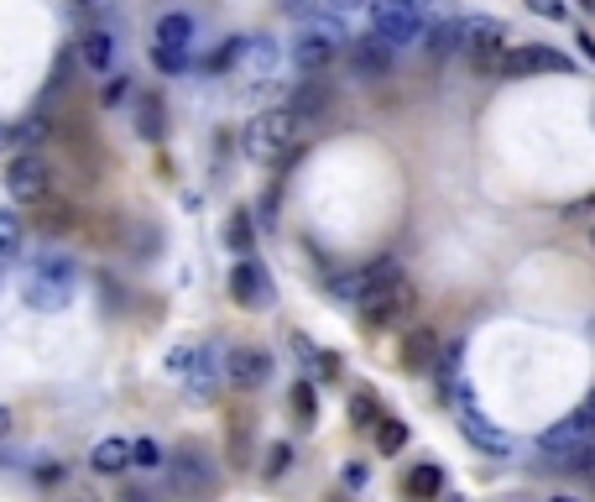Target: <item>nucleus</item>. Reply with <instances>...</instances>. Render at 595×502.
<instances>
[{"label":"nucleus","mask_w":595,"mask_h":502,"mask_svg":"<svg viewBox=\"0 0 595 502\" xmlns=\"http://www.w3.org/2000/svg\"><path fill=\"white\" fill-rule=\"evenodd\" d=\"M314 116L318 110H309V105H272V110H261L257 121L246 126V158H257V162H288L309 141V131H314Z\"/></svg>","instance_id":"1"},{"label":"nucleus","mask_w":595,"mask_h":502,"mask_svg":"<svg viewBox=\"0 0 595 502\" xmlns=\"http://www.w3.org/2000/svg\"><path fill=\"white\" fill-rule=\"evenodd\" d=\"M74 288H79V267L63 257V252H42L32 257V273H26V303L37 314H58L74 303Z\"/></svg>","instance_id":"2"},{"label":"nucleus","mask_w":595,"mask_h":502,"mask_svg":"<svg viewBox=\"0 0 595 502\" xmlns=\"http://www.w3.org/2000/svg\"><path fill=\"white\" fill-rule=\"evenodd\" d=\"M371 32L387 47H413L429 32V11L423 0H371Z\"/></svg>","instance_id":"3"},{"label":"nucleus","mask_w":595,"mask_h":502,"mask_svg":"<svg viewBox=\"0 0 595 502\" xmlns=\"http://www.w3.org/2000/svg\"><path fill=\"white\" fill-rule=\"evenodd\" d=\"M345 47V26H339L335 17H309L303 21V32L293 38V68H303V74H318L324 63H335V53Z\"/></svg>","instance_id":"4"},{"label":"nucleus","mask_w":595,"mask_h":502,"mask_svg":"<svg viewBox=\"0 0 595 502\" xmlns=\"http://www.w3.org/2000/svg\"><path fill=\"white\" fill-rule=\"evenodd\" d=\"M459 53H470L480 68H496V74H501V58L512 53V32H507V21L465 17L459 21Z\"/></svg>","instance_id":"5"},{"label":"nucleus","mask_w":595,"mask_h":502,"mask_svg":"<svg viewBox=\"0 0 595 502\" xmlns=\"http://www.w3.org/2000/svg\"><path fill=\"white\" fill-rule=\"evenodd\" d=\"M585 440H595V393L580 403L570 419H559L554 429H543L538 450H543V456H554L559 466H570V461L580 456V445H585Z\"/></svg>","instance_id":"6"},{"label":"nucleus","mask_w":595,"mask_h":502,"mask_svg":"<svg viewBox=\"0 0 595 502\" xmlns=\"http://www.w3.org/2000/svg\"><path fill=\"white\" fill-rule=\"evenodd\" d=\"M219 362H225L219 345H198V351H178V356H173V366L183 372V387H188L194 398H215L219 382H230Z\"/></svg>","instance_id":"7"},{"label":"nucleus","mask_w":595,"mask_h":502,"mask_svg":"<svg viewBox=\"0 0 595 502\" xmlns=\"http://www.w3.org/2000/svg\"><path fill=\"white\" fill-rule=\"evenodd\" d=\"M47 183H53V168H47L37 152H17V158L6 162V194L17 204L47 200Z\"/></svg>","instance_id":"8"},{"label":"nucleus","mask_w":595,"mask_h":502,"mask_svg":"<svg viewBox=\"0 0 595 502\" xmlns=\"http://www.w3.org/2000/svg\"><path fill=\"white\" fill-rule=\"evenodd\" d=\"M575 63L564 58L559 47H543V42H522V47H512L507 58H501V74L507 79H528V74H570Z\"/></svg>","instance_id":"9"},{"label":"nucleus","mask_w":595,"mask_h":502,"mask_svg":"<svg viewBox=\"0 0 595 502\" xmlns=\"http://www.w3.org/2000/svg\"><path fill=\"white\" fill-rule=\"evenodd\" d=\"M225 58L236 63L246 79H272L282 68V53H278V42H267V38H251V42H230V53Z\"/></svg>","instance_id":"10"},{"label":"nucleus","mask_w":595,"mask_h":502,"mask_svg":"<svg viewBox=\"0 0 595 502\" xmlns=\"http://www.w3.org/2000/svg\"><path fill=\"white\" fill-rule=\"evenodd\" d=\"M230 299L240 309H267L272 303V278L251 257H236V267H230Z\"/></svg>","instance_id":"11"},{"label":"nucleus","mask_w":595,"mask_h":502,"mask_svg":"<svg viewBox=\"0 0 595 502\" xmlns=\"http://www.w3.org/2000/svg\"><path fill=\"white\" fill-rule=\"evenodd\" d=\"M225 377H230V387H261V382L272 377V356L257 351V345H236L225 356Z\"/></svg>","instance_id":"12"},{"label":"nucleus","mask_w":595,"mask_h":502,"mask_svg":"<svg viewBox=\"0 0 595 502\" xmlns=\"http://www.w3.org/2000/svg\"><path fill=\"white\" fill-rule=\"evenodd\" d=\"M215 482H219L215 461H209L204 450H194V445L173 461V487H178V492H215Z\"/></svg>","instance_id":"13"},{"label":"nucleus","mask_w":595,"mask_h":502,"mask_svg":"<svg viewBox=\"0 0 595 502\" xmlns=\"http://www.w3.org/2000/svg\"><path fill=\"white\" fill-rule=\"evenodd\" d=\"M459 429H465V440L480 445L486 456H507V450H512V440H507V435H501V429L480 414L476 403H459Z\"/></svg>","instance_id":"14"},{"label":"nucleus","mask_w":595,"mask_h":502,"mask_svg":"<svg viewBox=\"0 0 595 502\" xmlns=\"http://www.w3.org/2000/svg\"><path fill=\"white\" fill-rule=\"evenodd\" d=\"M79 58L89 63V68H95V74H110V63H116V38H110V32H84L79 38Z\"/></svg>","instance_id":"15"},{"label":"nucleus","mask_w":595,"mask_h":502,"mask_svg":"<svg viewBox=\"0 0 595 502\" xmlns=\"http://www.w3.org/2000/svg\"><path fill=\"white\" fill-rule=\"evenodd\" d=\"M137 461V440H99L95 445V471H126V466Z\"/></svg>","instance_id":"16"},{"label":"nucleus","mask_w":595,"mask_h":502,"mask_svg":"<svg viewBox=\"0 0 595 502\" xmlns=\"http://www.w3.org/2000/svg\"><path fill=\"white\" fill-rule=\"evenodd\" d=\"M387 53H392V47L371 32V38H360L356 47H350V63H356L360 74H387Z\"/></svg>","instance_id":"17"},{"label":"nucleus","mask_w":595,"mask_h":502,"mask_svg":"<svg viewBox=\"0 0 595 502\" xmlns=\"http://www.w3.org/2000/svg\"><path fill=\"white\" fill-rule=\"evenodd\" d=\"M434 356H439V335H434V330H413V335L402 341V362L418 366V372L434 362Z\"/></svg>","instance_id":"18"},{"label":"nucleus","mask_w":595,"mask_h":502,"mask_svg":"<svg viewBox=\"0 0 595 502\" xmlns=\"http://www.w3.org/2000/svg\"><path fill=\"white\" fill-rule=\"evenodd\" d=\"M188 42H194V21H188V17H162L158 21V47L188 53Z\"/></svg>","instance_id":"19"},{"label":"nucleus","mask_w":595,"mask_h":502,"mask_svg":"<svg viewBox=\"0 0 595 502\" xmlns=\"http://www.w3.org/2000/svg\"><path fill=\"white\" fill-rule=\"evenodd\" d=\"M225 242H230V252L236 257H246L251 246H257V225H251V215L240 210V215H230V225H225Z\"/></svg>","instance_id":"20"},{"label":"nucleus","mask_w":595,"mask_h":502,"mask_svg":"<svg viewBox=\"0 0 595 502\" xmlns=\"http://www.w3.org/2000/svg\"><path fill=\"white\" fill-rule=\"evenodd\" d=\"M429 53H434V58L459 53V21H434V26H429Z\"/></svg>","instance_id":"21"},{"label":"nucleus","mask_w":595,"mask_h":502,"mask_svg":"<svg viewBox=\"0 0 595 502\" xmlns=\"http://www.w3.org/2000/svg\"><path fill=\"white\" fill-rule=\"evenodd\" d=\"M408 492H413V498H439V492H444V471H439V466H418L413 477H408Z\"/></svg>","instance_id":"22"},{"label":"nucleus","mask_w":595,"mask_h":502,"mask_svg":"<svg viewBox=\"0 0 595 502\" xmlns=\"http://www.w3.org/2000/svg\"><path fill=\"white\" fill-rule=\"evenodd\" d=\"M21 252V221L11 210H0V261H11Z\"/></svg>","instance_id":"23"},{"label":"nucleus","mask_w":595,"mask_h":502,"mask_svg":"<svg viewBox=\"0 0 595 502\" xmlns=\"http://www.w3.org/2000/svg\"><path fill=\"white\" fill-rule=\"evenodd\" d=\"M377 445L381 450H387V456H392V450H402V445H408V424H381V435H377Z\"/></svg>","instance_id":"24"},{"label":"nucleus","mask_w":595,"mask_h":502,"mask_svg":"<svg viewBox=\"0 0 595 502\" xmlns=\"http://www.w3.org/2000/svg\"><path fill=\"white\" fill-rule=\"evenodd\" d=\"M528 11L543 21H564V0H528Z\"/></svg>","instance_id":"25"},{"label":"nucleus","mask_w":595,"mask_h":502,"mask_svg":"<svg viewBox=\"0 0 595 502\" xmlns=\"http://www.w3.org/2000/svg\"><path fill=\"white\" fill-rule=\"evenodd\" d=\"M137 466H147V471H158V466H162L158 440H137Z\"/></svg>","instance_id":"26"},{"label":"nucleus","mask_w":595,"mask_h":502,"mask_svg":"<svg viewBox=\"0 0 595 502\" xmlns=\"http://www.w3.org/2000/svg\"><path fill=\"white\" fill-rule=\"evenodd\" d=\"M288 461H293V450H288V445H272V450H267V477L288 471Z\"/></svg>","instance_id":"27"},{"label":"nucleus","mask_w":595,"mask_h":502,"mask_svg":"<svg viewBox=\"0 0 595 502\" xmlns=\"http://www.w3.org/2000/svg\"><path fill=\"white\" fill-rule=\"evenodd\" d=\"M293 408L303 424H314V393H309V387H293Z\"/></svg>","instance_id":"28"},{"label":"nucleus","mask_w":595,"mask_h":502,"mask_svg":"<svg viewBox=\"0 0 595 502\" xmlns=\"http://www.w3.org/2000/svg\"><path fill=\"white\" fill-rule=\"evenodd\" d=\"M570 466H575V471H585V477H595V440L580 445V456H575Z\"/></svg>","instance_id":"29"},{"label":"nucleus","mask_w":595,"mask_h":502,"mask_svg":"<svg viewBox=\"0 0 595 502\" xmlns=\"http://www.w3.org/2000/svg\"><path fill=\"white\" fill-rule=\"evenodd\" d=\"M158 63L167 68V74H178L183 63H188V53H173V47H158Z\"/></svg>","instance_id":"30"},{"label":"nucleus","mask_w":595,"mask_h":502,"mask_svg":"<svg viewBox=\"0 0 595 502\" xmlns=\"http://www.w3.org/2000/svg\"><path fill=\"white\" fill-rule=\"evenodd\" d=\"M162 126H158V110H152V105H147V110H141V137H158Z\"/></svg>","instance_id":"31"},{"label":"nucleus","mask_w":595,"mask_h":502,"mask_svg":"<svg viewBox=\"0 0 595 502\" xmlns=\"http://www.w3.org/2000/svg\"><path fill=\"white\" fill-rule=\"evenodd\" d=\"M126 100V79H110L105 84V105H120Z\"/></svg>","instance_id":"32"},{"label":"nucleus","mask_w":595,"mask_h":502,"mask_svg":"<svg viewBox=\"0 0 595 502\" xmlns=\"http://www.w3.org/2000/svg\"><path fill=\"white\" fill-rule=\"evenodd\" d=\"M42 131H47V126H42V121H26V126H21V131H17V137H21V141H42Z\"/></svg>","instance_id":"33"},{"label":"nucleus","mask_w":595,"mask_h":502,"mask_svg":"<svg viewBox=\"0 0 595 502\" xmlns=\"http://www.w3.org/2000/svg\"><path fill=\"white\" fill-rule=\"evenodd\" d=\"M324 6H335V11H356V6H366V0H324Z\"/></svg>","instance_id":"34"},{"label":"nucleus","mask_w":595,"mask_h":502,"mask_svg":"<svg viewBox=\"0 0 595 502\" xmlns=\"http://www.w3.org/2000/svg\"><path fill=\"white\" fill-rule=\"evenodd\" d=\"M6 429H11V414H6V408H0V435H6Z\"/></svg>","instance_id":"35"},{"label":"nucleus","mask_w":595,"mask_h":502,"mask_svg":"<svg viewBox=\"0 0 595 502\" xmlns=\"http://www.w3.org/2000/svg\"><path fill=\"white\" fill-rule=\"evenodd\" d=\"M282 6H293V11H303V6H309V0H282Z\"/></svg>","instance_id":"36"},{"label":"nucleus","mask_w":595,"mask_h":502,"mask_svg":"<svg viewBox=\"0 0 595 502\" xmlns=\"http://www.w3.org/2000/svg\"><path fill=\"white\" fill-rule=\"evenodd\" d=\"M79 6H99V0H79Z\"/></svg>","instance_id":"37"},{"label":"nucleus","mask_w":595,"mask_h":502,"mask_svg":"<svg viewBox=\"0 0 595 502\" xmlns=\"http://www.w3.org/2000/svg\"><path fill=\"white\" fill-rule=\"evenodd\" d=\"M580 210H595V200H591V204H580Z\"/></svg>","instance_id":"38"},{"label":"nucleus","mask_w":595,"mask_h":502,"mask_svg":"<svg viewBox=\"0 0 595 502\" xmlns=\"http://www.w3.org/2000/svg\"><path fill=\"white\" fill-rule=\"evenodd\" d=\"M554 502H575V498H554Z\"/></svg>","instance_id":"39"},{"label":"nucleus","mask_w":595,"mask_h":502,"mask_svg":"<svg viewBox=\"0 0 595 502\" xmlns=\"http://www.w3.org/2000/svg\"><path fill=\"white\" fill-rule=\"evenodd\" d=\"M591 246H595V225H591Z\"/></svg>","instance_id":"40"},{"label":"nucleus","mask_w":595,"mask_h":502,"mask_svg":"<svg viewBox=\"0 0 595 502\" xmlns=\"http://www.w3.org/2000/svg\"><path fill=\"white\" fill-rule=\"evenodd\" d=\"M0 141H6V126H0Z\"/></svg>","instance_id":"41"}]
</instances>
